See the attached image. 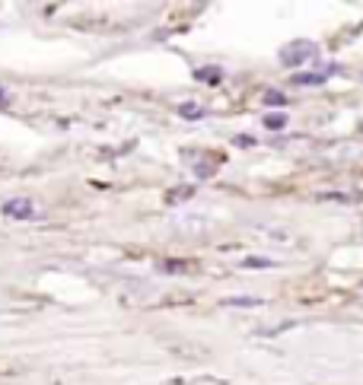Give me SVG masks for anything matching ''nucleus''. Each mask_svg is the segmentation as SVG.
Instances as JSON below:
<instances>
[{
	"label": "nucleus",
	"instance_id": "f257e3e1",
	"mask_svg": "<svg viewBox=\"0 0 363 385\" xmlns=\"http://www.w3.org/2000/svg\"><path fill=\"white\" fill-rule=\"evenodd\" d=\"M3 210H6L10 217H32V204H29V201H10Z\"/></svg>",
	"mask_w": 363,
	"mask_h": 385
}]
</instances>
